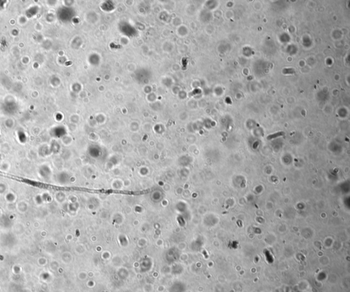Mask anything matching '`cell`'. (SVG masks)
<instances>
[{"mask_svg": "<svg viewBox=\"0 0 350 292\" xmlns=\"http://www.w3.org/2000/svg\"><path fill=\"white\" fill-rule=\"evenodd\" d=\"M282 72L284 74H293L295 73V70L293 68H284Z\"/></svg>", "mask_w": 350, "mask_h": 292, "instance_id": "cell-1", "label": "cell"}, {"mask_svg": "<svg viewBox=\"0 0 350 292\" xmlns=\"http://www.w3.org/2000/svg\"><path fill=\"white\" fill-rule=\"evenodd\" d=\"M284 135V132H279V133H276V134H274V135H272L267 137V139H271L272 138H275V137H277L278 136H281V135Z\"/></svg>", "mask_w": 350, "mask_h": 292, "instance_id": "cell-2", "label": "cell"}]
</instances>
